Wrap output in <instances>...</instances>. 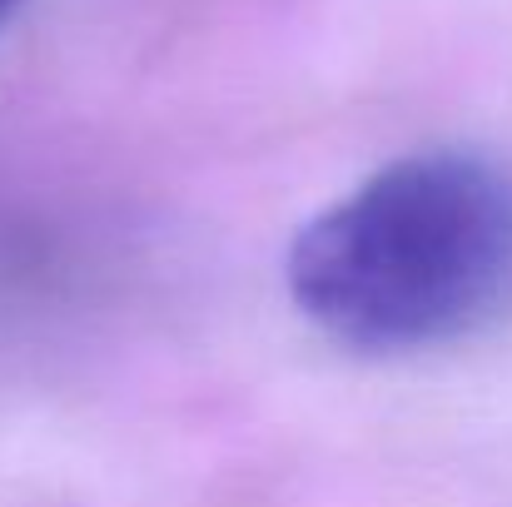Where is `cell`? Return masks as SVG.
Returning a JSON list of instances; mask_svg holds the SVG:
<instances>
[{
    "mask_svg": "<svg viewBox=\"0 0 512 507\" xmlns=\"http://www.w3.org/2000/svg\"><path fill=\"white\" fill-rule=\"evenodd\" d=\"M15 10H20V0H0V25H5V20H10Z\"/></svg>",
    "mask_w": 512,
    "mask_h": 507,
    "instance_id": "cell-2",
    "label": "cell"
},
{
    "mask_svg": "<svg viewBox=\"0 0 512 507\" xmlns=\"http://www.w3.org/2000/svg\"><path fill=\"white\" fill-rule=\"evenodd\" d=\"M289 294L358 353L478 334L512 304V174L468 150L393 160L294 239Z\"/></svg>",
    "mask_w": 512,
    "mask_h": 507,
    "instance_id": "cell-1",
    "label": "cell"
}]
</instances>
